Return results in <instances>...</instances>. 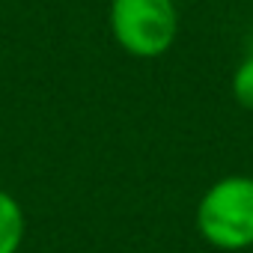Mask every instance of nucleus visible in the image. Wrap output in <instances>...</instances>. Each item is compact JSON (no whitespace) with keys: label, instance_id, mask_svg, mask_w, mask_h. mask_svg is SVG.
Here are the masks:
<instances>
[{"label":"nucleus","instance_id":"f257e3e1","mask_svg":"<svg viewBox=\"0 0 253 253\" xmlns=\"http://www.w3.org/2000/svg\"><path fill=\"white\" fill-rule=\"evenodd\" d=\"M197 229L217 250L253 247V176H223L197 203Z\"/></svg>","mask_w":253,"mask_h":253},{"label":"nucleus","instance_id":"f03ea898","mask_svg":"<svg viewBox=\"0 0 253 253\" xmlns=\"http://www.w3.org/2000/svg\"><path fill=\"white\" fill-rule=\"evenodd\" d=\"M107 24L113 42L125 54L152 60L173 48L179 9L176 0H110Z\"/></svg>","mask_w":253,"mask_h":253},{"label":"nucleus","instance_id":"7ed1b4c3","mask_svg":"<svg viewBox=\"0 0 253 253\" xmlns=\"http://www.w3.org/2000/svg\"><path fill=\"white\" fill-rule=\"evenodd\" d=\"M24 232L27 217L21 203L9 191H0V253H18L24 244Z\"/></svg>","mask_w":253,"mask_h":253},{"label":"nucleus","instance_id":"20e7f679","mask_svg":"<svg viewBox=\"0 0 253 253\" xmlns=\"http://www.w3.org/2000/svg\"><path fill=\"white\" fill-rule=\"evenodd\" d=\"M232 98L244 110H253V51H247V57L232 72Z\"/></svg>","mask_w":253,"mask_h":253},{"label":"nucleus","instance_id":"39448f33","mask_svg":"<svg viewBox=\"0 0 253 253\" xmlns=\"http://www.w3.org/2000/svg\"><path fill=\"white\" fill-rule=\"evenodd\" d=\"M250 51H253V42H250Z\"/></svg>","mask_w":253,"mask_h":253}]
</instances>
